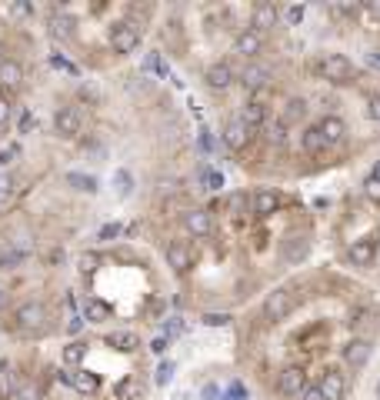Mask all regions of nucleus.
<instances>
[{
  "label": "nucleus",
  "mask_w": 380,
  "mask_h": 400,
  "mask_svg": "<svg viewBox=\"0 0 380 400\" xmlns=\"http://www.w3.org/2000/svg\"><path fill=\"white\" fill-rule=\"evenodd\" d=\"M17 153H21V147H17V144H10L7 150H0V167H7V164H10Z\"/></svg>",
  "instance_id": "obj_47"
},
{
  "label": "nucleus",
  "mask_w": 380,
  "mask_h": 400,
  "mask_svg": "<svg viewBox=\"0 0 380 400\" xmlns=\"http://www.w3.org/2000/svg\"><path fill=\"white\" fill-rule=\"evenodd\" d=\"M97 237H101V240H117V237H121V224H103Z\"/></svg>",
  "instance_id": "obj_40"
},
{
  "label": "nucleus",
  "mask_w": 380,
  "mask_h": 400,
  "mask_svg": "<svg viewBox=\"0 0 380 400\" xmlns=\"http://www.w3.org/2000/svg\"><path fill=\"white\" fill-rule=\"evenodd\" d=\"M307 117V100L304 97H294L287 100V110H283V117H280V124H297V121H304Z\"/></svg>",
  "instance_id": "obj_26"
},
{
  "label": "nucleus",
  "mask_w": 380,
  "mask_h": 400,
  "mask_svg": "<svg viewBox=\"0 0 380 400\" xmlns=\"http://www.w3.org/2000/svg\"><path fill=\"white\" fill-rule=\"evenodd\" d=\"M60 380L71 384V387H77L80 394H94V390H97V377L90 374V371H64Z\"/></svg>",
  "instance_id": "obj_20"
},
{
  "label": "nucleus",
  "mask_w": 380,
  "mask_h": 400,
  "mask_svg": "<svg viewBox=\"0 0 380 400\" xmlns=\"http://www.w3.org/2000/svg\"><path fill=\"white\" fill-rule=\"evenodd\" d=\"M67 330H71V334H77V330H80V317H71V324H67Z\"/></svg>",
  "instance_id": "obj_56"
},
{
  "label": "nucleus",
  "mask_w": 380,
  "mask_h": 400,
  "mask_svg": "<svg viewBox=\"0 0 380 400\" xmlns=\"http://www.w3.org/2000/svg\"><path fill=\"white\" fill-rule=\"evenodd\" d=\"M201 184L207 187V190H220V187H224V174H220V171H203Z\"/></svg>",
  "instance_id": "obj_33"
},
{
  "label": "nucleus",
  "mask_w": 380,
  "mask_h": 400,
  "mask_svg": "<svg viewBox=\"0 0 380 400\" xmlns=\"http://www.w3.org/2000/svg\"><path fill=\"white\" fill-rule=\"evenodd\" d=\"M183 230L194 234V237H207V234L214 230V221H210L207 210H187V214H183Z\"/></svg>",
  "instance_id": "obj_16"
},
{
  "label": "nucleus",
  "mask_w": 380,
  "mask_h": 400,
  "mask_svg": "<svg viewBox=\"0 0 380 400\" xmlns=\"http://www.w3.org/2000/svg\"><path fill=\"white\" fill-rule=\"evenodd\" d=\"M21 84H24V67L17 64V60H10V57H3L0 60V94H14V90H21Z\"/></svg>",
  "instance_id": "obj_7"
},
{
  "label": "nucleus",
  "mask_w": 380,
  "mask_h": 400,
  "mask_svg": "<svg viewBox=\"0 0 380 400\" xmlns=\"http://www.w3.org/2000/svg\"><path fill=\"white\" fill-rule=\"evenodd\" d=\"M0 60H3V47H0Z\"/></svg>",
  "instance_id": "obj_59"
},
{
  "label": "nucleus",
  "mask_w": 380,
  "mask_h": 400,
  "mask_svg": "<svg viewBox=\"0 0 380 400\" xmlns=\"http://www.w3.org/2000/svg\"><path fill=\"white\" fill-rule=\"evenodd\" d=\"M34 124H37V121H34V117H30V114H27L24 121H21V130H30V127H34Z\"/></svg>",
  "instance_id": "obj_54"
},
{
  "label": "nucleus",
  "mask_w": 380,
  "mask_h": 400,
  "mask_svg": "<svg viewBox=\"0 0 380 400\" xmlns=\"http://www.w3.org/2000/svg\"><path fill=\"white\" fill-rule=\"evenodd\" d=\"M14 400H40V390H37L34 384H21V387L14 390Z\"/></svg>",
  "instance_id": "obj_35"
},
{
  "label": "nucleus",
  "mask_w": 380,
  "mask_h": 400,
  "mask_svg": "<svg viewBox=\"0 0 380 400\" xmlns=\"http://www.w3.org/2000/svg\"><path fill=\"white\" fill-rule=\"evenodd\" d=\"M110 347H117L121 353H130V350H137V337L134 334H127V330H117V334H110V340H107Z\"/></svg>",
  "instance_id": "obj_30"
},
{
  "label": "nucleus",
  "mask_w": 380,
  "mask_h": 400,
  "mask_svg": "<svg viewBox=\"0 0 380 400\" xmlns=\"http://www.w3.org/2000/svg\"><path fill=\"white\" fill-rule=\"evenodd\" d=\"M107 40H110V47L117 50V53H134V50L140 47V27L130 24V21H117V24L110 27Z\"/></svg>",
  "instance_id": "obj_2"
},
{
  "label": "nucleus",
  "mask_w": 380,
  "mask_h": 400,
  "mask_svg": "<svg viewBox=\"0 0 380 400\" xmlns=\"http://www.w3.org/2000/svg\"><path fill=\"white\" fill-rule=\"evenodd\" d=\"M203 80H207V87H214V90H227L230 84H233V71H230V64H210L207 74H203Z\"/></svg>",
  "instance_id": "obj_19"
},
{
  "label": "nucleus",
  "mask_w": 380,
  "mask_h": 400,
  "mask_svg": "<svg viewBox=\"0 0 380 400\" xmlns=\"http://www.w3.org/2000/svg\"><path fill=\"white\" fill-rule=\"evenodd\" d=\"M3 303H7V297H3V290H0V310H3Z\"/></svg>",
  "instance_id": "obj_58"
},
{
  "label": "nucleus",
  "mask_w": 380,
  "mask_h": 400,
  "mask_svg": "<svg viewBox=\"0 0 380 400\" xmlns=\"http://www.w3.org/2000/svg\"><path fill=\"white\" fill-rule=\"evenodd\" d=\"M374 257H377V237H360L351 244V260L357 267H370Z\"/></svg>",
  "instance_id": "obj_13"
},
{
  "label": "nucleus",
  "mask_w": 380,
  "mask_h": 400,
  "mask_svg": "<svg viewBox=\"0 0 380 400\" xmlns=\"http://www.w3.org/2000/svg\"><path fill=\"white\" fill-rule=\"evenodd\" d=\"M24 257H27L24 244H7V247L0 250V271H14V267H21Z\"/></svg>",
  "instance_id": "obj_24"
},
{
  "label": "nucleus",
  "mask_w": 380,
  "mask_h": 400,
  "mask_svg": "<svg viewBox=\"0 0 380 400\" xmlns=\"http://www.w3.org/2000/svg\"><path fill=\"white\" fill-rule=\"evenodd\" d=\"M267 137H270V144H277V147H283L287 144V130H283V124H270L267 127Z\"/></svg>",
  "instance_id": "obj_34"
},
{
  "label": "nucleus",
  "mask_w": 380,
  "mask_h": 400,
  "mask_svg": "<svg viewBox=\"0 0 380 400\" xmlns=\"http://www.w3.org/2000/svg\"><path fill=\"white\" fill-rule=\"evenodd\" d=\"M74 27H77V21L67 17V14H53L51 17V34L60 37V40H71V37H74Z\"/></svg>",
  "instance_id": "obj_25"
},
{
  "label": "nucleus",
  "mask_w": 380,
  "mask_h": 400,
  "mask_svg": "<svg viewBox=\"0 0 380 400\" xmlns=\"http://www.w3.org/2000/svg\"><path fill=\"white\" fill-rule=\"evenodd\" d=\"M264 47V37L257 34V30H244V34H237V40H233V53H240V57H257Z\"/></svg>",
  "instance_id": "obj_18"
},
{
  "label": "nucleus",
  "mask_w": 380,
  "mask_h": 400,
  "mask_svg": "<svg viewBox=\"0 0 380 400\" xmlns=\"http://www.w3.org/2000/svg\"><path fill=\"white\" fill-rule=\"evenodd\" d=\"M80 271H84V274H94V271H97V257H94V253H84V257H80Z\"/></svg>",
  "instance_id": "obj_43"
},
{
  "label": "nucleus",
  "mask_w": 380,
  "mask_h": 400,
  "mask_svg": "<svg viewBox=\"0 0 380 400\" xmlns=\"http://www.w3.org/2000/svg\"><path fill=\"white\" fill-rule=\"evenodd\" d=\"M167 264H170L177 274H187V271H190V250L183 247L180 240L167 244Z\"/></svg>",
  "instance_id": "obj_22"
},
{
  "label": "nucleus",
  "mask_w": 380,
  "mask_h": 400,
  "mask_svg": "<svg viewBox=\"0 0 380 400\" xmlns=\"http://www.w3.org/2000/svg\"><path fill=\"white\" fill-rule=\"evenodd\" d=\"M14 324L21 327V330H40V327L47 324V310H44V303H37V300L21 303V307L14 310Z\"/></svg>",
  "instance_id": "obj_4"
},
{
  "label": "nucleus",
  "mask_w": 380,
  "mask_h": 400,
  "mask_svg": "<svg viewBox=\"0 0 380 400\" xmlns=\"http://www.w3.org/2000/svg\"><path fill=\"white\" fill-rule=\"evenodd\" d=\"M74 190H80V194H97L101 187H97V177H90V174H67L64 177Z\"/></svg>",
  "instance_id": "obj_29"
},
{
  "label": "nucleus",
  "mask_w": 380,
  "mask_h": 400,
  "mask_svg": "<svg viewBox=\"0 0 380 400\" xmlns=\"http://www.w3.org/2000/svg\"><path fill=\"white\" fill-rule=\"evenodd\" d=\"M370 177H377V180H380V160H377V164H374V171H370Z\"/></svg>",
  "instance_id": "obj_57"
},
{
  "label": "nucleus",
  "mask_w": 380,
  "mask_h": 400,
  "mask_svg": "<svg viewBox=\"0 0 380 400\" xmlns=\"http://www.w3.org/2000/svg\"><path fill=\"white\" fill-rule=\"evenodd\" d=\"M10 114H14V103H10V97H7V94H0V127L10 121Z\"/></svg>",
  "instance_id": "obj_39"
},
{
  "label": "nucleus",
  "mask_w": 380,
  "mask_h": 400,
  "mask_svg": "<svg viewBox=\"0 0 380 400\" xmlns=\"http://www.w3.org/2000/svg\"><path fill=\"white\" fill-rule=\"evenodd\" d=\"M307 387V374L304 367H283L277 377V390L283 394V397H301Z\"/></svg>",
  "instance_id": "obj_6"
},
{
  "label": "nucleus",
  "mask_w": 380,
  "mask_h": 400,
  "mask_svg": "<svg viewBox=\"0 0 380 400\" xmlns=\"http://www.w3.org/2000/svg\"><path fill=\"white\" fill-rule=\"evenodd\" d=\"M294 307H297L294 290H290V287H277L274 294H267V297H264V317L277 324V321H287V317L294 314Z\"/></svg>",
  "instance_id": "obj_1"
},
{
  "label": "nucleus",
  "mask_w": 380,
  "mask_h": 400,
  "mask_svg": "<svg viewBox=\"0 0 380 400\" xmlns=\"http://www.w3.org/2000/svg\"><path fill=\"white\" fill-rule=\"evenodd\" d=\"M317 130H320V137H324V147H337L344 137H347V124L340 121V117H324L320 124H317Z\"/></svg>",
  "instance_id": "obj_12"
},
{
  "label": "nucleus",
  "mask_w": 380,
  "mask_h": 400,
  "mask_svg": "<svg viewBox=\"0 0 380 400\" xmlns=\"http://www.w3.org/2000/svg\"><path fill=\"white\" fill-rule=\"evenodd\" d=\"M117 194H121V197L130 194V174H127V171H117Z\"/></svg>",
  "instance_id": "obj_41"
},
{
  "label": "nucleus",
  "mask_w": 380,
  "mask_h": 400,
  "mask_svg": "<svg viewBox=\"0 0 380 400\" xmlns=\"http://www.w3.org/2000/svg\"><path fill=\"white\" fill-rule=\"evenodd\" d=\"M244 397V387H240V384H233V387H230V400H240Z\"/></svg>",
  "instance_id": "obj_52"
},
{
  "label": "nucleus",
  "mask_w": 380,
  "mask_h": 400,
  "mask_svg": "<svg viewBox=\"0 0 380 400\" xmlns=\"http://www.w3.org/2000/svg\"><path fill=\"white\" fill-rule=\"evenodd\" d=\"M10 14H14V17H34L37 10H34V3H14Z\"/></svg>",
  "instance_id": "obj_42"
},
{
  "label": "nucleus",
  "mask_w": 380,
  "mask_h": 400,
  "mask_svg": "<svg viewBox=\"0 0 380 400\" xmlns=\"http://www.w3.org/2000/svg\"><path fill=\"white\" fill-rule=\"evenodd\" d=\"M360 10V3H333V14H344V17H354Z\"/></svg>",
  "instance_id": "obj_45"
},
{
  "label": "nucleus",
  "mask_w": 380,
  "mask_h": 400,
  "mask_svg": "<svg viewBox=\"0 0 380 400\" xmlns=\"http://www.w3.org/2000/svg\"><path fill=\"white\" fill-rule=\"evenodd\" d=\"M251 137H253V130L240 117L237 121H230L227 127H224V144H227L230 150H244L247 144H251Z\"/></svg>",
  "instance_id": "obj_10"
},
{
  "label": "nucleus",
  "mask_w": 380,
  "mask_h": 400,
  "mask_svg": "<svg viewBox=\"0 0 380 400\" xmlns=\"http://www.w3.org/2000/svg\"><path fill=\"white\" fill-rule=\"evenodd\" d=\"M130 394H134V380H124V384L117 387V397H121V400H127V397H130Z\"/></svg>",
  "instance_id": "obj_50"
},
{
  "label": "nucleus",
  "mask_w": 380,
  "mask_h": 400,
  "mask_svg": "<svg viewBox=\"0 0 380 400\" xmlns=\"http://www.w3.org/2000/svg\"><path fill=\"white\" fill-rule=\"evenodd\" d=\"M164 347H167V340H164V337H157V340H153V350H157V353H164Z\"/></svg>",
  "instance_id": "obj_55"
},
{
  "label": "nucleus",
  "mask_w": 380,
  "mask_h": 400,
  "mask_svg": "<svg viewBox=\"0 0 380 400\" xmlns=\"http://www.w3.org/2000/svg\"><path fill=\"white\" fill-rule=\"evenodd\" d=\"M317 387H320L324 400H344V394H347V380H344L340 371H327V374L320 377Z\"/></svg>",
  "instance_id": "obj_14"
},
{
  "label": "nucleus",
  "mask_w": 380,
  "mask_h": 400,
  "mask_svg": "<svg viewBox=\"0 0 380 400\" xmlns=\"http://www.w3.org/2000/svg\"><path fill=\"white\" fill-rule=\"evenodd\" d=\"M277 210H280V194L277 190L264 187V190L253 194V214H257V217H270V214H277Z\"/></svg>",
  "instance_id": "obj_17"
},
{
  "label": "nucleus",
  "mask_w": 380,
  "mask_h": 400,
  "mask_svg": "<svg viewBox=\"0 0 380 400\" xmlns=\"http://www.w3.org/2000/svg\"><path fill=\"white\" fill-rule=\"evenodd\" d=\"M157 387H167L170 380H174V360H160V367H157Z\"/></svg>",
  "instance_id": "obj_32"
},
{
  "label": "nucleus",
  "mask_w": 380,
  "mask_h": 400,
  "mask_svg": "<svg viewBox=\"0 0 380 400\" xmlns=\"http://www.w3.org/2000/svg\"><path fill=\"white\" fill-rule=\"evenodd\" d=\"M301 147H304V153H324V137H320V130H317V124L307 127L304 134H301Z\"/></svg>",
  "instance_id": "obj_27"
},
{
  "label": "nucleus",
  "mask_w": 380,
  "mask_h": 400,
  "mask_svg": "<svg viewBox=\"0 0 380 400\" xmlns=\"http://www.w3.org/2000/svg\"><path fill=\"white\" fill-rule=\"evenodd\" d=\"M367 67H370V71H380V50H370V53H367Z\"/></svg>",
  "instance_id": "obj_51"
},
{
  "label": "nucleus",
  "mask_w": 380,
  "mask_h": 400,
  "mask_svg": "<svg viewBox=\"0 0 380 400\" xmlns=\"http://www.w3.org/2000/svg\"><path fill=\"white\" fill-rule=\"evenodd\" d=\"M203 400H224L220 387H217V384H207V387H203Z\"/></svg>",
  "instance_id": "obj_49"
},
{
  "label": "nucleus",
  "mask_w": 380,
  "mask_h": 400,
  "mask_svg": "<svg viewBox=\"0 0 380 400\" xmlns=\"http://www.w3.org/2000/svg\"><path fill=\"white\" fill-rule=\"evenodd\" d=\"M240 84L247 87V90H270V67H264V64H247L244 67V74H240Z\"/></svg>",
  "instance_id": "obj_9"
},
{
  "label": "nucleus",
  "mask_w": 380,
  "mask_h": 400,
  "mask_svg": "<svg viewBox=\"0 0 380 400\" xmlns=\"http://www.w3.org/2000/svg\"><path fill=\"white\" fill-rule=\"evenodd\" d=\"M60 357H64V364H67V367H80V364L87 360V344L71 340V344L64 347V353H60Z\"/></svg>",
  "instance_id": "obj_28"
},
{
  "label": "nucleus",
  "mask_w": 380,
  "mask_h": 400,
  "mask_svg": "<svg viewBox=\"0 0 380 400\" xmlns=\"http://www.w3.org/2000/svg\"><path fill=\"white\" fill-rule=\"evenodd\" d=\"M51 64H53V71H64V74H77V67L71 64V60H64V57H53Z\"/></svg>",
  "instance_id": "obj_46"
},
{
  "label": "nucleus",
  "mask_w": 380,
  "mask_h": 400,
  "mask_svg": "<svg viewBox=\"0 0 380 400\" xmlns=\"http://www.w3.org/2000/svg\"><path fill=\"white\" fill-rule=\"evenodd\" d=\"M280 253H283L287 264H304L307 257H310V240L294 234V237H287V240L280 244Z\"/></svg>",
  "instance_id": "obj_11"
},
{
  "label": "nucleus",
  "mask_w": 380,
  "mask_h": 400,
  "mask_svg": "<svg viewBox=\"0 0 380 400\" xmlns=\"http://www.w3.org/2000/svg\"><path fill=\"white\" fill-rule=\"evenodd\" d=\"M203 324H207V327H227L230 324V314H203Z\"/></svg>",
  "instance_id": "obj_38"
},
{
  "label": "nucleus",
  "mask_w": 380,
  "mask_h": 400,
  "mask_svg": "<svg viewBox=\"0 0 380 400\" xmlns=\"http://www.w3.org/2000/svg\"><path fill=\"white\" fill-rule=\"evenodd\" d=\"M367 114H370V121L380 124V94H374V97L367 100Z\"/></svg>",
  "instance_id": "obj_44"
},
{
  "label": "nucleus",
  "mask_w": 380,
  "mask_h": 400,
  "mask_svg": "<svg viewBox=\"0 0 380 400\" xmlns=\"http://www.w3.org/2000/svg\"><path fill=\"white\" fill-rule=\"evenodd\" d=\"M370 353H374V344L364 340V337H354V340L344 347V360H347L354 371H364V367L370 364Z\"/></svg>",
  "instance_id": "obj_8"
},
{
  "label": "nucleus",
  "mask_w": 380,
  "mask_h": 400,
  "mask_svg": "<svg viewBox=\"0 0 380 400\" xmlns=\"http://www.w3.org/2000/svg\"><path fill=\"white\" fill-rule=\"evenodd\" d=\"M14 194H17V180H14V174L0 171V203H7Z\"/></svg>",
  "instance_id": "obj_31"
},
{
  "label": "nucleus",
  "mask_w": 380,
  "mask_h": 400,
  "mask_svg": "<svg viewBox=\"0 0 380 400\" xmlns=\"http://www.w3.org/2000/svg\"><path fill=\"white\" fill-rule=\"evenodd\" d=\"M301 397H304V400H324V394H320V387H317V384H307Z\"/></svg>",
  "instance_id": "obj_48"
},
{
  "label": "nucleus",
  "mask_w": 380,
  "mask_h": 400,
  "mask_svg": "<svg viewBox=\"0 0 380 400\" xmlns=\"http://www.w3.org/2000/svg\"><path fill=\"white\" fill-rule=\"evenodd\" d=\"M367 10H370L374 17H380V0H370V3H367Z\"/></svg>",
  "instance_id": "obj_53"
},
{
  "label": "nucleus",
  "mask_w": 380,
  "mask_h": 400,
  "mask_svg": "<svg viewBox=\"0 0 380 400\" xmlns=\"http://www.w3.org/2000/svg\"><path fill=\"white\" fill-rule=\"evenodd\" d=\"M277 21H280V10L270 3V0H264V3H257V7H253V27H251V30L264 34V30L277 27Z\"/></svg>",
  "instance_id": "obj_15"
},
{
  "label": "nucleus",
  "mask_w": 380,
  "mask_h": 400,
  "mask_svg": "<svg viewBox=\"0 0 380 400\" xmlns=\"http://www.w3.org/2000/svg\"><path fill=\"white\" fill-rule=\"evenodd\" d=\"M304 14H307V7L304 3H290V7H287V24H301V21H304Z\"/></svg>",
  "instance_id": "obj_36"
},
{
  "label": "nucleus",
  "mask_w": 380,
  "mask_h": 400,
  "mask_svg": "<svg viewBox=\"0 0 380 400\" xmlns=\"http://www.w3.org/2000/svg\"><path fill=\"white\" fill-rule=\"evenodd\" d=\"M320 74L327 77L330 84H351V80H354V64H351V57H344V53H327V57L320 60Z\"/></svg>",
  "instance_id": "obj_3"
},
{
  "label": "nucleus",
  "mask_w": 380,
  "mask_h": 400,
  "mask_svg": "<svg viewBox=\"0 0 380 400\" xmlns=\"http://www.w3.org/2000/svg\"><path fill=\"white\" fill-rule=\"evenodd\" d=\"M84 317H87L90 324H107V321L114 317V307L103 303L101 297H87V303H84Z\"/></svg>",
  "instance_id": "obj_21"
},
{
  "label": "nucleus",
  "mask_w": 380,
  "mask_h": 400,
  "mask_svg": "<svg viewBox=\"0 0 380 400\" xmlns=\"http://www.w3.org/2000/svg\"><path fill=\"white\" fill-rule=\"evenodd\" d=\"M53 127H57V134H60V137L74 140V137H80V134H84V114H80L77 107H64V110H57Z\"/></svg>",
  "instance_id": "obj_5"
},
{
  "label": "nucleus",
  "mask_w": 380,
  "mask_h": 400,
  "mask_svg": "<svg viewBox=\"0 0 380 400\" xmlns=\"http://www.w3.org/2000/svg\"><path fill=\"white\" fill-rule=\"evenodd\" d=\"M364 194L374 200V203H380V180L377 177H367V180H364Z\"/></svg>",
  "instance_id": "obj_37"
},
{
  "label": "nucleus",
  "mask_w": 380,
  "mask_h": 400,
  "mask_svg": "<svg viewBox=\"0 0 380 400\" xmlns=\"http://www.w3.org/2000/svg\"><path fill=\"white\" fill-rule=\"evenodd\" d=\"M240 121L251 127H260V124H267V103H260V100H247L244 103V114H240Z\"/></svg>",
  "instance_id": "obj_23"
}]
</instances>
